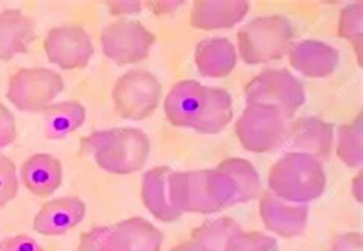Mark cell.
Masks as SVG:
<instances>
[{
    "instance_id": "obj_1",
    "label": "cell",
    "mask_w": 363,
    "mask_h": 251,
    "mask_svg": "<svg viewBox=\"0 0 363 251\" xmlns=\"http://www.w3.org/2000/svg\"><path fill=\"white\" fill-rule=\"evenodd\" d=\"M164 112L172 126L213 135L224 130L233 118L232 96L225 89L184 80L172 86Z\"/></svg>"
},
{
    "instance_id": "obj_2",
    "label": "cell",
    "mask_w": 363,
    "mask_h": 251,
    "mask_svg": "<svg viewBox=\"0 0 363 251\" xmlns=\"http://www.w3.org/2000/svg\"><path fill=\"white\" fill-rule=\"evenodd\" d=\"M170 198L181 213L212 215L235 206V182L218 169L172 172Z\"/></svg>"
},
{
    "instance_id": "obj_3",
    "label": "cell",
    "mask_w": 363,
    "mask_h": 251,
    "mask_svg": "<svg viewBox=\"0 0 363 251\" xmlns=\"http://www.w3.org/2000/svg\"><path fill=\"white\" fill-rule=\"evenodd\" d=\"M84 152L91 153L99 167L113 175H130L145 167L150 155L147 135L133 128L99 130L83 138Z\"/></svg>"
},
{
    "instance_id": "obj_4",
    "label": "cell",
    "mask_w": 363,
    "mask_h": 251,
    "mask_svg": "<svg viewBox=\"0 0 363 251\" xmlns=\"http://www.w3.org/2000/svg\"><path fill=\"white\" fill-rule=\"evenodd\" d=\"M269 187L276 198L305 206L323 195L327 175L318 158L307 153L289 152L272 166Z\"/></svg>"
},
{
    "instance_id": "obj_5",
    "label": "cell",
    "mask_w": 363,
    "mask_h": 251,
    "mask_svg": "<svg viewBox=\"0 0 363 251\" xmlns=\"http://www.w3.org/2000/svg\"><path fill=\"white\" fill-rule=\"evenodd\" d=\"M296 30L284 16H264L248 22L238 31L240 55L247 65L279 60L289 52Z\"/></svg>"
},
{
    "instance_id": "obj_6",
    "label": "cell",
    "mask_w": 363,
    "mask_h": 251,
    "mask_svg": "<svg viewBox=\"0 0 363 251\" xmlns=\"http://www.w3.org/2000/svg\"><path fill=\"white\" fill-rule=\"evenodd\" d=\"M247 103L278 108L284 118H293L305 103L302 82L286 69H265L245 88Z\"/></svg>"
},
{
    "instance_id": "obj_7",
    "label": "cell",
    "mask_w": 363,
    "mask_h": 251,
    "mask_svg": "<svg viewBox=\"0 0 363 251\" xmlns=\"http://www.w3.org/2000/svg\"><path fill=\"white\" fill-rule=\"evenodd\" d=\"M285 118L278 108L248 103L235 124L241 146L252 153H269L285 137Z\"/></svg>"
},
{
    "instance_id": "obj_8",
    "label": "cell",
    "mask_w": 363,
    "mask_h": 251,
    "mask_svg": "<svg viewBox=\"0 0 363 251\" xmlns=\"http://www.w3.org/2000/svg\"><path fill=\"white\" fill-rule=\"evenodd\" d=\"M162 88L155 75L146 71H129L113 86L112 100L126 120H146L161 101Z\"/></svg>"
},
{
    "instance_id": "obj_9",
    "label": "cell",
    "mask_w": 363,
    "mask_h": 251,
    "mask_svg": "<svg viewBox=\"0 0 363 251\" xmlns=\"http://www.w3.org/2000/svg\"><path fill=\"white\" fill-rule=\"evenodd\" d=\"M65 88V82L59 72L46 67H30L14 74L8 84V100L18 111L40 112Z\"/></svg>"
},
{
    "instance_id": "obj_10",
    "label": "cell",
    "mask_w": 363,
    "mask_h": 251,
    "mask_svg": "<svg viewBox=\"0 0 363 251\" xmlns=\"http://www.w3.org/2000/svg\"><path fill=\"white\" fill-rule=\"evenodd\" d=\"M155 40V35L147 28L130 18H120L111 23L100 37L104 55L118 66L135 65L147 59Z\"/></svg>"
},
{
    "instance_id": "obj_11",
    "label": "cell",
    "mask_w": 363,
    "mask_h": 251,
    "mask_svg": "<svg viewBox=\"0 0 363 251\" xmlns=\"http://www.w3.org/2000/svg\"><path fill=\"white\" fill-rule=\"evenodd\" d=\"M48 60L65 71L83 69L94 55L91 37L77 26L52 28L45 38Z\"/></svg>"
},
{
    "instance_id": "obj_12",
    "label": "cell",
    "mask_w": 363,
    "mask_h": 251,
    "mask_svg": "<svg viewBox=\"0 0 363 251\" xmlns=\"http://www.w3.org/2000/svg\"><path fill=\"white\" fill-rule=\"evenodd\" d=\"M259 211L264 225L281 238L291 239L301 236L308 222V207L303 204H290L273 193L265 191L261 202Z\"/></svg>"
},
{
    "instance_id": "obj_13",
    "label": "cell",
    "mask_w": 363,
    "mask_h": 251,
    "mask_svg": "<svg viewBox=\"0 0 363 251\" xmlns=\"http://www.w3.org/2000/svg\"><path fill=\"white\" fill-rule=\"evenodd\" d=\"M250 4L244 0H196L190 13V23L196 30H227L242 22Z\"/></svg>"
},
{
    "instance_id": "obj_14",
    "label": "cell",
    "mask_w": 363,
    "mask_h": 251,
    "mask_svg": "<svg viewBox=\"0 0 363 251\" xmlns=\"http://www.w3.org/2000/svg\"><path fill=\"white\" fill-rule=\"evenodd\" d=\"M84 216L86 204L80 198L54 199L35 215L33 228L43 236H62L77 227Z\"/></svg>"
},
{
    "instance_id": "obj_15",
    "label": "cell",
    "mask_w": 363,
    "mask_h": 251,
    "mask_svg": "<svg viewBox=\"0 0 363 251\" xmlns=\"http://www.w3.org/2000/svg\"><path fill=\"white\" fill-rule=\"evenodd\" d=\"M290 65L308 79H325L339 66V52L319 40H303L289 50Z\"/></svg>"
},
{
    "instance_id": "obj_16",
    "label": "cell",
    "mask_w": 363,
    "mask_h": 251,
    "mask_svg": "<svg viewBox=\"0 0 363 251\" xmlns=\"http://www.w3.org/2000/svg\"><path fill=\"white\" fill-rule=\"evenodd\" d=\"M172 169L161 166L150 169L143 177L141 199L145 207L161 222H174L183 213L174 206L170 198Z\"/></svg>"
},
{
    "instance_id": "obj_17",
    "label": "cell",
    "mask_w": 363,
    "mask_h": 251,
    "mask_svg": "<svg viewBox=\"0 0 363 251\" xmlns=\"http://www.w3.org/2000/svg\"><path fill=\"white\" fill-rule=\"evenodd\" d=\"M286 140L294 152L307 153L318 160L325 158L331 153L334 128L333 124L319 118H302L291 126Z\"/></svg>"
},
{
    "instance_id": "obj_18",
    "label": "cell",
    "mask_w": 363,
    "mask_h": 251,
    "mask_svg": "<svg viewBox=\"0 0 363 251\" xmlns=\"http://www.w3.org/2000/svg\"><path fill=\"white\" fill-rule=\"evenodd\" d=\"M34 40V23L18 9L0 11V60L8 62L26 52Z\"/></svg>"
},
{
    "instance_id": "obj_19",
    "label": "cell",
    "mask_w": 363,
    "mask_h": 251,
    "mask_svg": "<svg viewBox=\"0 0 363 251\" xmlns=\"http://www.w3.org/2000/svg\"><path fill=\"white\" fill-rule=\"evenodd\" d=\"M22 181L33 195L50 196L62 186V162L48 153H37L22 166Z\"/></svg>"
},
{
    "instance_id": "obj_20",
    "label": "cell",
    "mask_w": 363,
    "mask_h": 251,
    "mask_svg": "<svg viewBox=\"0 0 363 251\" xmlns=\"http://www.w3.org/2000/svg\"><path fill=\"white\" fill-rule=\"evenodd\" d=\"M238 55L233 43L227 38H208L195 50V63L199 74L208 79H223L236 66Z\"/></svg>"
},
{
    "instance_id": "obj_21",
    "label": "cell",
    "mask_w": 363,
    "mask_h": 251,
    "mask_svg": "<svg viewBox=\"0 0 363 251\" xmlns=\"http://www.w3.org/2000/svg\"><path fill=\"white\" fill-rule=\"evenodd\" d=\"M86 120V109L80 101H62L48 106L43 113L46 138L62 140L80 129Z\"/></svg>"
},
{
    "instance_id": "obj_22",
    "label": "cell",
    "mask_w": 363,
    "mask_h": 251,
    "mask_svg": "<svg viewBox=\"0 0 363 251\" xmlns=\"http://www.w3.org/2000/svg\"><path fill=\"white\" fill-rule=\"evenodd\" d=\"M216 169L224 172L235 182V206L247 204V202L256 199L262 191L259 173L252 166V162H248L244 158H227L219 162Z\"/></svg>"
},
{
    "instance_id": "obj_23",
    "label": "cell",
    "mask_w": 363,
    "mask_h": 251,
    "mask_svg": "<svg viewBox=\"0 0 363 251\" xmlns=\"http://www.w3.org/2000/svg\"><path fill=\"white\" fill-rule=\"evenodd\" d=\"M130 251H161L164 235L149 221L143 218H129L117 224Z\"/></svg>"
},
{
    "instance_id": "obj_24",
    "label": "cell",
    "mask_w": 363,
    "mask_h": 251,
    "mask_svg": "<svg viewBox=\"0 0 363 251\" xmlns=\"http://www.w3.org/2000/svg\"><path fill=\"white\" fill-rule=\"evenodd\" d=\"M241 231V225L232 218H216L206 221L204 224L195 228L192 231V239L212 251H223L228 240Z\"/></svg>"
},
{
    "instance_id": "obj_25",
    "label": "cell",
    "mask_w": 363,
    "mask_h": 251,
    "mask_svg": "<svg viewBox=\"0 0 363 251\" xmlns=\"http://www.w3.org/2000/svg\"><path fill=\"white\" fill-rule=\"evenodd\" d=\"M337 157L348 167H360L363 162V115L339 128L337 133Z\"/></svg>"
},
{
    "instance_id": "obj_26",
    "label": "cell",
    "mask_w": 363,
    "mask_h": 251,
    "mask_svg": "<svg viewBox=\"0 0 363 251\" xmlns=\"http://www.w3.org/2000/svg\"><path fill=\"white\" fill-rule=\"evenodd\" d=\"M77 251H130V248L116 224L86 231L80 236Z\"/></svg>"
},
{
    "instance_id": "obj_27",
    "label": "cell",
    "mask_w": 363,
    "mask_h": 251,
    "mask_svg": "<svg viewBox=\"0 0 363 251\" xmlns=\"http://www.w3.org/2000/svg\"><path fill=\"white\" fill-rule=\"evenodd\" d=\"M339 37L345 38L354 46L359 66H362V35H363V6L362 4H350L342 9L339 18Z\"/></svg>"
},
{
    "instance_id": "obj_28",
    "label": "cell",
    "mask_w": 363,
    "mask_h": 251,
    "mask_svg": "<svg viewBox=\"0 0 363 251\" xmlns=\"http://www.w3.org/2000/svg\"><path fill=\"white\" fill-rule=\"evenodd\" d=\"M278 240L259 231L238 233L228 240L223 251H278Z\"/></svg>"
},
{
    "instance_id": "obj_29",
    "label": "cell",
    "mask_w": 363,
    "mask_h": 251,
    "mask_svg": "<svg viewBox=\"0 0 363 251\" xmlns=\"http://www.w3.org/2000/svg\"><path fill=\"white\" fill-rule=\"evenodd\" d=\"M18 191L16 164L11 158L0 153V207L11 202Z\"/></svg>"
},
{
    "instance_id": "obj_30",
    "label": "cell",
    "mask_w": 363,
    "mask_h": 251,
    "mask_svg": "<svg viewBox=\"0 0 363 251\" xmlns=\"http://www.w3.org/2000/svg\"><path fill=\"white\" fill-rule=\"evenodd\" d=\"M17 138L16 118L4 103H0V149L8 147Z\"/></svg>"
},
{
    "instance_id": "obj_31",
    "label": "cell",
    "mask_w": 363,
    "mask_h": 251,
    "mask_svg": "<svg viewBox=\"0 0 363 251\" xmlns=\"http://www.w3.org/2000/svg\"><path fill=\"white\" fill-rule=\"evenodd\" d=\"M330 251H363V239L360 231H350L334 239Z\"/></svg>"
},
{
    "instance_id": "obj_32",
    "label": "cell",
    "mask_w": 363,
    "mask_h": 251,
    "mask_svg": "<svg viewBox=\"0 0 363 251\" xmlns=\"http://www.w3.org/2000/svg\"><path fill=\"white\" fill-rule=\"evenodd\" d=\"M106 5L113 16H128L141 11V2L135 0H117V2H106Z\"/></svg>"
},
{
    "instance_id": "obj_33",
    "label": "cell",
    "mask_w": 363,
    "mask_h": 251,
    "mask_svg": "<svg viewBox=\"0 0 363 251\" xmlns=\"http://www.w3.org/2000/svg\"><path fill=\"white\" fill-rule=\"evenodd\" d=\"M6 240L16 251H42L40 245L28 235H17L13 238H6Z\"/></svg>"
},
{
    "instance_id": "obj_34",
    "label": "cell",
    "mask_w": 363,
    "mask_h": 251,
    "mask_svg": "<svg viewBox=\"0 0 363 251\" xmlns=\"http://www.w3.org/2000/svg\"><path fill=\"white\" fill-rule=\"evenodd\" d=\"M184 5V2H147V6L154 11L157 16H166L172 14L177 8Z\"/></svg>"
},
{
    "instance_id": "obj_35",
    "label": "cell",
    "mask_w": 363,
    "mask_h": 251,
    "mask_svg": "<svg viewBox=\"0 0 363 251\" xmlns=\"http://www.w3.org/2000/svg\"><path fill=\"white\" fill-rule=\"evenodd\" d=\"M352 196L356 198V201L359 202V204H362L363 201V177L362 173H359V175L352 179Z\"/></svg>"
},
{
    "instance_id": "obj_36",
    "label": "cell",
    "mask_w": 363,
    "mask_h": 251,
    "mask_svg": "<svg viewBox=\"0 0 363 251\" xmlns=\"http://www.w3.org/2000/svg\"><path fill=\"white\" fill-rule=\"evenodd\" d=\"M172 251H212V250H208L207 247L195 242V240H190V242H184L175 247Z\"/></svg>"
},
{
    "instance_id": "obj_37",
    "label": "cell",
    "mask_w": 363,
    "mask_h": 251,
    "mask_svg": "<svg viewBox=\"0 0 363 251\" xmlns=\"http://www.w3.org/2000/svg\"><path fill=\"white\" fill-rule=\"evenodd\" d=\"M0 251H16V250L11 245H9L6 239H4L2 242H0Z\"/></svg>"
}]
</instances>
